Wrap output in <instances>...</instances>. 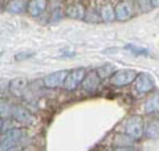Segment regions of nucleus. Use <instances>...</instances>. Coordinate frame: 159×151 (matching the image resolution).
Masks as SVG:
<instances>
[{"label":"nucleus","instance_id":"17","mask_svg":"<svg viewBox=\"0 0 159 151\" xmlns=\"http://www.w3.org/2000/svg\"><path fill=\"white\" fill-rule=\"evenodd\" d=\"M12 112H13V106L9 103V101L0 98V117L3 119H8L12 117Z\"/></svg>","mask_w":159,"mask_h":151},{"label":"nucleus","instance_id":"9","mask_svg":"<svg viewBox=\"0 0 159 151\" xmlns=\"http://www.w3.org/2000/svg\"><path fill=\"white\" fill-rule=\"evenodd\" d=\"M66 15L73 20H84L86 15V8L81 3H72L66 7Z\"/></svg>","mask_w":159,"mask_h":151},{"label":"nucleus","instance_id":"10","mask_svg":"<svg viewBox=\"0 0 159 151\" xmlns=\"http://www.w3.org/2000/svg\"><path fill=\"white\" fill-rule=\"evenodd\" d=\"M28 86V81L27 78H23V77H17V78H13L11 82H9V93H11L12 95H15V97H20L24 90L27 89Z\"/></svg>","mask_w":159,"mask_h":151},{"label":"nucleus","instance_id":"8","mask_svg":"<svg viewBox=\"0 0 159 151\" xmlns=\"http://www.w3.org/2000/svg\"><path fill=\"white\" fill-rule=\"evenodd\" d=\"M99 84H101V77L98 76L97 70H94V72H90V73H86L85 78L82 80V84L81 86L84 90H86L89 93H94L96 90L98 89Z\"/></svg>","mask_w":159,"mask_h":151},{"label":"nucleus","instance_id":"5","mask_svg":"<svg viewBox=\"0 0 159 151\" xmlns=\"http://www.w3.org/2000/svg\"><path fill=\"white\" fill-rule=\"evenodd\" d=\"M85 76H86V70L84 68H76V69L69 70L65 78V82H64L65 90H68V92L76 90L82 84V80L85 78Z\"/></svg>","mask_w":159,"mask_h":151},{"label":"nucleus","instance_id":"22","mask_svg":"<svg viewBox=\"0 0 159 151\" xmlns=\"http://www.w3.org/2000/svg\"><path fill=\"white\" fill-rule=\"evenodd\" d=\"M4 129V121H3V118L0 117V131Z\"/></svg>","mask_w":159,"mask_h":151},{"label":"nucleus","instance_id":"16","mask_svg":"<svg viewBox=\"0 0 159 151\" xmlns=\"http://www.w3.org/2000/svg\"><path fill=\"white\" fill-rule=\"evenodd\" d=\"M99 15H101V19L105 23H110L113 20H116V9L111 4H105L99 9Z\"/></svg>","mask_w":159,"mask_h":151},{"label":"nucleus","instance_id":"12","mask_svg":"<svg viewBox=\"0 0 159 151\" xmlns=\"http://www.w3.org/2000/svg\"><path fill=\"white\" fill-rule=\"evenodd\" d=\"M12 117L15 121H17L20 123H32L33 122V115L28 112L27 109H24L21 106H13V112H12Z\"/></svg>","mask_w":159,"mask_h":151},{"label":"nucleus","instance_id":"2","mask_svg":"<svg viewBox=\"0 0 159 151\" xmlns=\"http://www.w3.org/2000/svg\"><path fill=\"white\" fill-rule=\"evenodd\" d=\"M24 137H25V130L16 127L9 129L6 133V135L2 138V140H0V150L7 151L16 149V146L24 139Z\"/></svg>","mask_w":159,"mask_h":151},{"label":"nucleus","instance_id":"15","mask_svg":"<svg viewBox=\"0 0 159 151\" xmlns=\"http://www.w3.org/2000/svg\"><path fill=\"white\" fill-rule=\"evenodd\" d=\"M145 134L148 139H158L159 138V119H152L147 123L145 129Z\"/></svg>","mask_w":159,"mask_h":151},{"label":"nucleus","instance_id":"24","mask_svg":"<svg viewBox=\"0 0 159 151\" xmlns=\"http://www.w3.org/2000/svg\"><path fill=\"white\" fill-rule=\"evenodd\" d=\"M2 54H3V52H0V56H2Z\"/></svg>","mask_w":159,"mask_h":151},{"label":"nucleus","instance_id":"21","mask_svg":"<svg viewBox=\"0 0 159 151\" xmlns=\"http://www.w3.org/2000/svg\"><path fill=\"white\" fill-rule=\"evenodd\" d=\"M148 4H150V7L159 8V0H148Z\"/></svg>","mask_w":159,"mask_h":151},{"label":"nucleus","instance_id":"14","mask_svg":"<svg viewBox=\"0 0 159 151\" xmlns=\"http://www.w3.org/2000/svg\"><path fill=\"white\" fill-rule=\"evenodd\" d=\"M27 7H28V3L25 0H11L7 4V11L15 15H20L25 11Z\"/></svg>","mask_w":159,"mask_h":151},{"label":"nucleus","instance_id":"18","mask_svg":"<svg viewBox=\"0 0 159 151\" xmlns=\"http://www.w3.org/2000/svg\"><path fill=\"white\" fill-rule=\"evenodd\" d=\"M97 73L98 76L101 77V80L103 78H110L111 77V73H114V66L111 64H106V65H102V66H99L97 69Z\"/></svg>","mask_w":159,"mask_h":151},{"label":"nucleus","instance_id":"3","mask_svg":"<svg viewBox=\"0 0 159 151\" xmlns=\"http://www.w3.org/2000/svg\"><path fill=\"white\" fill-rule=\"evenodd\" d=\"M138 72L134 69H122L114 72L110 77V84L113 86H126V85L134 82V80L137 78Z\"/></svg>","mask_w":159,"mask_h":151},{"label":"nucleus","instance_id":"13","mask_svg":"<svg viewBox=\"0 0 159 151\" xmlns=\"http://www.w3.org/2000/svg\"><path fill=\"white\" fill-rule=\"evenodd\" d=\"M145 113L155 114L159 113V93H154L147 98L145 102Z\"/></svg>","mask_w":159,"mask_h":151},{"label":"nucleus","instance_id":"4","mask_svg":"<svg viewBox=\"0 0 159 151\" xmlns=\"http://www.w3.org/2000/svg\"><path fill=\"white\" fill-rule=\"evenodd\" d=\"M155 86L154 80L147 73H138L137 78L134 80V93L135 95H143L150 93Z\"/></svg>","mask_w":159,"mask_h":151},{"label":"nucleus","instance_id":"23","mask_svg":"<svg viewBox=\"0 0 159 151\" xmlns=\"http://www.w3.org/2000/svg\"><path fill=\"white\" fill-rule=\"evenodd\" d=\"M0 7H2V0H0Z\"/></svg>","mask_w":159,"mask_h":151},{"label":"nucleus","instance_id":"20","mask_svg":"<svg viewBox=\"0 0 159 151\" xmlns=\"http://www.w3.org/2000/svg\"><path fill=\"white\" fill-rule=\"evenodd\" d=\"M33 52H19L16 56H15V60H16L17 62H20V61H24V60H27V58H31V57H33Z\"/></svg>","mask_w":159,"mask_h":151},{"label":"nucleus","instance_id":"25","mask_svg":"<svg viewBox=\"0 0 159 151\" xmlns=\"http://www.w3.org/2000/svg\"><path fill=\"white\" fill-rule=\"evenodd\" d=\"M0 140H2V139H0Z\"/></svg>","mask_w":159,"mask_h":151},{"label":"nucleus","instance_id":"1","mask_svg":"<svg viewBox=\"0 0 159 151\" xmlns=\"http://www.w3.org/2000/svg\"><path fill=\"white\" fill-rule=\"evenodd\" d=\"M125 134L133 140H138L143 137V130H145V122L141 115H131L125 122Z\"/></svg>","mask_w":159,"mask_h":151},{"label":"nucleus","instance_id":"6","mask_svg":"<svg viewBox=\"0 0 159 151\" xmlns=\"http://www.w3.org/2000/svg\"><path fill=\"white\" fill-rule=\"evenodd\" d=\"M68 72L69 70H58V72H53L51 74L45 76L43 80L44 86L48 88V89H57L60 86H64V82H65Z\"/></svg>","mask_w":159,"mask_h":151},{"label":"nucleus","instance_id":"7","mask_svg":"<svg viewBox=\"0 0 159 151\" xmlns=\"http://www.w3.org/2000/svg\"><path fill=\"white\" fill-rule=\"evenodd\" d=\"M114 9H116V19L119 20V21H126L134 15V4L130 0L119 2L114 7Z\"/></svg>","mask_w":159,"mask_h":151},{"label":"nucleus","instance_id":"11","mask_svg":"<svg viewBox=\"0 0 159 151\" xmlns=\"http://www.w3.org/2000/svg\"><path fill=\"white\" fill-rule=\"evenodd\" d=\"M45 8H47V0H29L27 11L31 16L37 17L45 12Z\"/></svg>","mask_w":159,"mask_h":151},{"label":"nucleus","instance_id":"19","mask_svg":"<svg viewBox=\"0 0 159 151\" xmlns=\"http://www.w3.org/2000/svg\"><path fill=\"white\" fill-rule=\"evenodd\" d=\"M126 48H127V49H130L134 54H139V56H143V54H145V56H147V54H148V50H147V49L137 48L135 45H126Z\"/></svg>","mask_w":159,"mask_h":151}]
</instances>
